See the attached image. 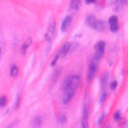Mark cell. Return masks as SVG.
Returning a JSON list of instances; mask_svg holds the SVG:
<instances>
[{
    "label": "cell",
    "instance_id": "cell-7",
    "mask_svg": "<svg viewBox=\"0 0 128 128\" xmlns=\"http://www.w3.org/2000/svg\"><path fill=\"white\" fill-rule=\"evenodd\" d=\"M55 35H56V32H55V22H51V24L49 26V28H48V32H46V36H45V38H46V41H52L55 38Z\"/></svg>",
    "mask_w": 128,
    "mask_h": 128
},
{
    "label": "cell",
    "instance_id": "cell-19",
    "mask_svg": "<svg viewBox=\"0 0 128 128\" xmlns=\"http://www.w3.org/2000/svg\"><path fill=\"white\" fill-rule=\"evenodd\" d=\"M116 2H118V4H119V5H126L128 0H116Z\"/></svg>",
    "mask_w": 128,
    "mask_h": 128
},
{
    "label": "cell",
    "instance_id": "cell-11",
    "mask_svg": "<svg viewBox=\"0 0 128 128\" xmlns=\"http://www.w3.org/2000/svg\"><path fill=\"white\" fill-rule=\"evenodd\" d=\"M31 42H32V40H31V38L28 37V38L26 40V42L23 44V46H22V50H20V54H22V55H24V54H26V51H27V49L30 48Z\"/></svg>",
    "mask_w": 128,
    "mask_h": 128
},
{
    "label": "cell",
    "instance_id": "cell-12",
    "mask_svg": "<svg viewBox=\"0 0 128 128\" xmlns=\"http://www.w3.org/2000/svg\"><path fill=\"white\" fill-rule=\"evenodd\" d=\"M18 73H19V69H18V67L17 66H12L10 67V76L12 77H18Z\"/></svg>",
    "mask_w": 128,
    "mask_h": 128
},
{
    "label": "cell",
    "instance_id": "cell-18",
    "mask_svg": "<svg viewBox=\"0 0 128 128\" xmlns=\"http://www.w3.org/2000/svg\"><path fill=\"white\" fill-rule=\"evenodd\" d=\"M110 88H112V90H115V88H116V81H113V82L110 83Z\"/></svg>",
    "mask_w": 128,
    "mask_h": 128
},
{
    "label": "cell",
    "instance_id": "cell-9",
    "mask_svg": "<svg viewBox=\"0 0 128 128\" xmlns=\"http://www.w3.org/2000/svg\"><path fill=\"white\" fill-rule=\"evenodd\" d=\"M72 16H67L66 18H64V20L62 22V32H67L69 30V27L72 26Z\"/></svg>",
    "mask_w": 128,
    "mask_h": 128
},
{
    "label": "cell",
    "instance_id": "cell-17",
    "mask_svg": "<svg viewBox=\"0 0 128 128\" xmlns=\"http://www.w3.org/2000/svg\"><path fill=\"white\" fill-rule=\"evenodd\" d=\"M119 120H120V113L116 112L115 113V122H119Z\"/></svg>",
    "mask_w": 128,
    "mask_h": 128
},
{
    "label": "cell",
    "instance_id": "cell-6",
    "mask_svg": "<svg viewBox=\"0 0 128 128\" xmlns=\"http://www.w3.org/2000/svg\"><path fill=\"white\" fill-rule=\"evenodd\" d=\"M104 52H105V42L99 41L95 46V59L99 62V59H101L104 56Z\"/></svg>",
    "mask_w": 128,
    "mask_h": 128
},
{
    "label": "cell",
    "instance_id": "cell-15",
    "mask_svg": "<svg viewBox=\"0 0 128 128\" xmlns=\"http://www.w3.org/2000/svg\"><path fill=\"white\" fill-rule=\"evenodd\" d=\"M104 120H105V114L102 113V114L100 115V118H99V122H98V126H101Z\"/></svg>",
    "mask_w": 128,
    "mask_h": 128
},
{
    "label": "cell",
    "instance_id": "cell-8",
    "mask_svg": "<svg viewBox=\"0 0 128 128\" xmlns=\"http://www.w3.org/2000/svg\"><path fill=\"white\" fill-rule=\"evenodd\" d=\"M109 28L112 32H116L119 30V23H118V18L115 16H112L109 18Z\"/></svg>",
    "mask_w": 128,
    "mask_h": 128
},
{
    "label": "cell",
    "instance_id": "cell-13",
    "mask_svg": "<svg viewBox=\"0 0 128 128\" xmlns=\"http://www.w3.org/2000/svg\"><path fill=\"white\" fill-rule=\"evenodd\" d=\"M81 5V0H72L70 2V8L74 9V10H77Z\"/></svg>",
    "mask_w": 128,
    "mask_h": 128
},
{
    "label": "cell",
    "instance_id": "cell-22",
    "mask_svg": "<svg viewBox=\"0 0 128 128\" xmlns=\"http://www.w3.org/2000/svg\"><path fill=\"white\" fill-rule=\"evenodd\" d=\"M0 54H2V49H0Z\"/></svg>",
    "mask_w": 128,
    "mask_h": 128
},
{
    "label": "cell",
    "instance_id": "cell-3",
    "mask_svg": "<svg viewBox=\"0 0 128 128\" xmlns=\"http://www.w3.org/2000/svg\"><path fill=\"white\" fill-rule=\"evenodd\" d=\"M70 46H72V45L69 44V42H67V44H64V45L62 46V49L58 51V54L54 56V59L51 60V67H54L55 64L58 63V60H59L60 58L67 56V54H68V52H69V50H70Z\"/></svg>",
    "mask_w": 128,
    "mask_h": 128
},
{
    "label": "cell",
    "instance_id": "cell-5",
    "mask_svg": "<svg viewBox=\"0 0 128 128\" xmlns=\"http://www.w3.org/2000/svg\"><path fill=\"white\" fill-rule=\"evenodd\" d=\"M96 72H98V60L95 58L90 62V66H88V72H87V81L91 82L95 76H96Z\"/></svg>",
    "mask_w": 128,
    "mask_h": 128
},
{
    "label": "cell",
    "instance_id": "cell-10",
    "mask_svg": "<svg viewBox=\"0 0 128 128\" xmlns=\"http://www.w3.org/2000/svg\"><path fill=\"white\" fill-rule=\"evenodd\" d=\"M41 124H42V118L41 116H35L34 120H32V123H31L32 128H41Z\"/></svg>",
    "mask_w": 128,
    "mask_h": 128
},
{
    "label": "cell",
    "instance_id": "cell-14",
    "mask_svg": "<svg viewBox=\"0 0 128 128\" xmlns=\"http://www.w3.org/2000/svg\"><path fill=\"white\" fill-rule=\"evenodd\" d=\"M6 102H8L6 96H2V98H0V108H4V106L6 105Z\"/></svg>",
    "mask_w": 128,
    "mask_h": 128
},
{
    "label": "cell",
    "instance_id": "cell-1",
    "mask_svg": "<svg viewBox=\"0 0 128 128\" xmlns=\"http://www.w3.org/2000/svg\"><path fill=\"white\" fill-rule=\"evenodd\" d=\"M78 84H80L78 76H69L63 81V86H62V101H63V104L67 105L72 101L74 94L77 91Z\"/></svg>",
    "mask_w": 128,
    "mask_h": 128
},
{
    "label": "cell",
    "instance_id": "cell-21",
    "mask_svg": "<svg viewBox=\"0 0 128 128\" xmlns=\"http://www.w3.org/2000/svg\"><path fill=\"white\" fill-rule=\"evenodd\" d=\"M105 128H110V127H109V126H108V127H105Z\"/></svg>",
    "mask_w": 128,
    "mask_h": 128
},
{
    "label": "cell",
    "instance_id": "cell-16",
    "mask_svg": "<svg viewBox=\"0 0 128 128\" xmlns=\"http://www.w3.org/2000/svg\"><path fill=\"white\" fill-rule=\"evenodd\" d=\"M66 122H67V119H66V115H64V114H63V115H60V116H59V123L64 124Z\"/></svg>",
    "mask_w": 128,
    "mask_h": 128
},
{
    "label": "cell",
    "instance_id": "cell-20",
    "mask_svg": "<svg viewBox=\"0 0 128 128\" xmlns=\"http://www.w3.org/2000/svg\"><path fill=\"white\" fill-rule=\"evenodd\" d=\"M84 2H86V3H87V4H91V3H92V2H94V0H84Z\"/></svg>",
    "mask_w": 128,
    "mask_h": 128
},
{
    "label": "cell",
    "instance_id": "cell-4",
    "mask_svg": "<svg viewBox=\"0 0 128 128\" xmlns=\"http://www.w3.org/2000/svg\"><path fill=\"white\" fill-rule=\"evenodd\" d=\"M88 113H90V102L86 101V102H84V106H83L81 128H88Z\"/></svg>",
    "mask_w": 128,
    "mask_h": 128
},
{
    "label": "cell",
    "instance_id": "cell-2",
    "mask_svg": "<svg viewBox=\"0 0 128 128\" xmlns=\"http://www.w3.org/2000/svg\"><path fill=\"white\" fill-rule=\"evenodd\" d=\"M86 23H87L88 27H91V28H94L96 31H99V32H101V31L105 30V22H104V20L98 19V18L94 17V16H88L87 17Z\"/></svg>",
    "mask_w": 128,
    "mask_h": 128
}]
</instances>
